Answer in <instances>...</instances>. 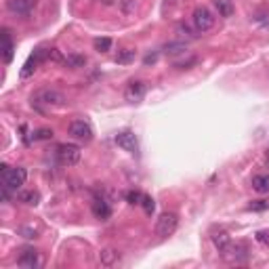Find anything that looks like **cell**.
<instances>
[{"mask_svg":"<svg viewBox=\"0 0 269 269\" xmlns=\"http://www.w3.org/2000/svg\"><path fill=\"white\" fill-rule=\"evenodd\" d=\"M192 23H194L198 34H204L215 25V15H212L206 6H198V9L194 11V15H192Z\"/></svg>","mask_w":269,"mask_h":269,"instance_id":"5","label":"cell"},{"mask_svg":"<svg viewBox=\"0 0 269 269\" xmlns=\"http://www.w3.org/2000/svg\"><path fill=\"white\" fill-rule=\"evenodd\" d=\"M252 189L257 194H267L269 192V175H254L252 177Z\"/></svg>","mask_w":269,"mask_h":269,"instance_id":"16","label":"cell"},{"mask_svg":"<svg viewBox=\"0 0 269 269\" xmlns=\"http://www.w3.org/2000/svg\"><path fill=\"white\" fill-rule=\"evenodd\" d=\"M156 61H158V53H154V55H147V57L143 59V63H145V66H152V63H156Z\"/></svg>","mask_w":269,"mask_h":269,"instance_id":"32","label":"cell"},{"mask_svg":"<svg viewBox=\"0 0 269 269\" xmlns=\"http://www.w3.org/2000/svg\"><path fill=\"white\" fill-rule=\"evenodd\" d=\"M17 200L27 204V206H38V204H40V194L34 192V189H27V192H19Z\"/></svg>","mask_w":269,"mask_h":269,"instance_id":"17","label":"cell"},{"mask_svg":"<svg viewBox=\"0 0 269 269\" xmlns=\"http://www.w3.org/2000/svg\"><path fill=\"white\" fill-rule=\"evenodd\" d=\"M196 63H198V59H196V57H192V59H187V61L177 63L175 67H179V69H189V66H196Z\"/></svg>","mask_w":269,"mask_h":269,"instance_id":"30","label":"cell"},{"mask_svg":"<svg viewBox=\"0 0 269 269\" xmlns=\"http://www.w3.org/2000/svg\"><path fill=\"white\" fill-rule=\"evenodd\" d=\"M141 206H143L145 210V215H152V212L156 210V202L152 200L150 196H143V200H141Z\"/></svg>","mask_w":269,"mask_h":269,"instance_id":"26","label":"cell"},{"mask_svg":"<svg viewBox=\"0 0 269 269\" xmlns=\"http://www.w3.org/2000/svg\"><path fill=\"white\" fill-rule=\"evenodd\" d=\"M45 59H48V48H42V46L36 48V51L27 57V61L23 63V67H21V78H23V80H25V78H30Z\"/></svg>","mask_w":269,"mask_h":269,"instance_id":"6","label":"cell"},{"mask_svg":"<svg viewBox=\"0 0 269 269\" xmlns=\"http://www.w3.org/2000/svg\"><path fill=\"white\" fill-rule=\"evenodd\" d=\"M84 63H87L84 55H67L66 57V66L69 67H84Z\"/></svg>","mask_w":269,"mask_h":269,"instance_id":"24","label":"cell"},{"mask_svg":"<svg viewBox=\"0 0 269 269\" xmlns=\"http://www.w3.org/2000/svg\"><path fill=\"white\" fill-rule=\"evenodd\" d=\"M17 263L23 269H36L40 265V254L36 248H23L19 254V259H17Z\"/></svg>","mask_w":269,"mask_h":269,"instance_id":"12","label":"cell"},{"mask_svg":"<svg viewBox=\"0 0 269 269\" xmlns=\"http://www.w3.org/2000/svg\"><path fill=\"white\" fill-rule=\"evenodd\" d=\"M122 4H124V13H131V9L134 6V0H122Z\"/></svg>","mask_w":269,"mask_h":269,"instance_id":"33","label":"cell"},{"mask_svg":"<svg viewBox=\"0 0 269 269\" xmlns=\"http://www.w3.org/2000/svg\"><path fill=\"white\" fill-rule=\"evenodd\" d=\"M116 145L120 147V150L129 152V154L139 152V141H137V137H134L133 131H120L116 134Z\"/></svg>","mask_w":269,"mask_h":269,"instance_id":"9","label":"cell"},{"mask_svg":"<svg viewBox=\"0 0 269 269\" xmlns=\"http://www.w3.org/2000/svg\"><path fill=\"white\" fill-rule=\"evenodd\" d=\"M145 93H147V82H143V80H133V82H129V87H126L124 97H126V101L137 103V101H141V99L145 97Z\"/></svg>","mask_w":269,"mask_h":269,"instance_id":"11","label":"cell"},{"mask_svg":"<svg viewBox=\"0 0 269 269\" xmlns=\"http://www.w3.org/2000/svg\"><path fill=\"white\" fill-rule=\"evenodd\" d=\"M25 179H27V171L23 166L9 168L6 164H2V187L17 192V189H21V185H25Z\"/></svg>","mask_w":269,"mask_h":269,"instance_id":"2","label":"cell"},{"mask_svg":"<svg viewBox=\"0 0 269 269\" xmlns=\"http://www.w3.org/2000/svg\"><path fill=\"white\" fill-rule=\"evenodd\" d=\"M177 34H179L181 38H185V40H194V38H198V34H194L192 27L185 25V23H181L179 27H177Z\"/></svg>","mask_w":269,"mask_h":269,"instance_id":"25","label":"cell"},{"mask_svg":"<svg viewBox=\"0 0 269 269\" xmlns=\"http://www.w3.org/2000/svg\"><path fill=\"white\" fill-rule=\"evenodd\" d=\"M177 227H179V217H177V212H162L158 217V221H156V233H158L160 238L173 236Z\"/></svg>","mask_w":269,"mask_h":269,"instance_id":"3","label":"cell"},{"mask_svg":"<svg viewBox=\"0 0 269 269\" xmlns=\"http://www.w3.org/2000/svg\"><path fill=\"white\" fill-rule=\"evenodd\" d=\"M95 51L97 53H110L112 51V38H95Z\"/></svg>","mask_w":269,"mask_h":269,"instance_id":"22","label":"cell"},{"mask_svg":"<svg viewBox=\"0 0 269 269\" xmlns=\"http://www.w3.org/2000/svg\"><path fill=\"white\" fill-rule=\"evenodd\" d=\"M210 240H212V244H215L217 248H219V252H221V250L225 248V246H227V244L231 242V238H229V233H227V231H215V233L210 236Z\"/></svg>","mask_w":269,"mask_h":269,"instance_id":"21","label":"cell"},{"mask_svg":"<svg viewBox=\"0 0 269 269\" xmlns=\"http://www.w3.org/2000/svg\"><path fill=\"white\" fill-rule=\"evenodd\" d=\"M134 57H137L134 48H122V51H118V55H116V63L118 66H129V63L134 61Z\"/></svg>","mask_w":269,"mask_h":269,"instance_id":"19","label":"cell"},{"mask_svg":"<svg viewBox=\"0 0 269 269\" xmlns=\"http://www.w3.org/2000/svg\"><path fill=\"white\" fill-rule=\"evenodd\" d=\"M13 51H15V46H13L11 34H9V30H2V53H4V63H11V61H13Z\"/></svg>","mask_w":269,"mask_h":269,"instance_id":"15","label":"cell"},{"mask_svg":"<svg viewBox=\"0 0 269 269\" xmlns=\"http://www.w3.org/2000/svg\"><path fill=\"white\" fill-rule=\"evenodd\" d=\"M93 215L97 219H101V221H108L112 217V206L108 200H103V198H95L93 200Z\"/></svg>","mask_w":269,"mask_h":269,"instance_id":"13","label":"cell"},{"mask_svg":"<svg viewBox=\"0 0 269 269\" xmlns=\"http://www.w3.org/2000/svg\"><path fill=\"white\" fill-rule=\"evenodd\" d=\"M221 252H223V259L229 261V263H242V261L248 259V252H246L244 244H231L229 242Z\"/></svg>","mask_w":269,"mask_h":269,"instance_id":"10","label":"cell"},{"mask_svg":"<svg viewBox=\"0 0 269 269\" xmlns=\"http://www.w3.org/2000/svg\"><path fill=\"white\" fill-rule=\"evenodd\" d=\"M267 206H269V202H265V200H257V202L248 204V210H265Z\"/></svg>","mask_w":269,"mask_h":269,"instance_id":"29","label":"cell"},{"mask_svg":"<svg viewBox=\"0 0 269 269\" xmlns=\"http://www.w3.org/2000/svg\"><path fill=\"white\" fill-rule=\"evenodd\" d=\"M82 158V150H80V145H76V143H61L57 147V160L61 162L63 166H74L78 164Z\"/></svg>","mask_w":269,"mask_h":269,"instance_id":"4","label":"cell"},{"mask_svg":"<svg viewBox=\"0 0 269 269\" xmlns=\"http://www.w3.org/2000/svg\"><path fill=\"white\" fill-rule=\"evenodd\" d=\"M257 242L269 246V233H267V231H259V233H257Z\"/></svg>","mask_w":269,"mask_h":269,"instance_id":"31","label":"cell"},{"mask_svg":"<svg viewBox=\"0 0 269 269\" xmlns=\"http://www.w3.org/2000/svg\"><path fill=\"white\" fill-rule=\"evenodd\" d=\"M112 2H114V0H103V4H112Z\"/></svg>","mask_w":269,"mask_h":269,"instance_id":"34","label":"cell"},{"mask_svg":"<svg viewBox=\"0 0 269 269\" xmlns=\"http://www.w3.org/2000/svg\"><path fill=\"white\" fill-rule=\"evenodd\" d=\"M187 51V45H185V42H168V45H164V46H162V53H164V55H173V57H175V55H183V53H185Z\"/></svg>","mask_w":269,"mask_h":269,"instance_id":"18","label":"cell"},{"mask_svg":"<svg viewBox=\"0 0 269 269\" xmlns=\"http://www.w3.org/2000/svg\"><path fill=\"white\" fill-rule=\"evenodd\" d=\"M126 200H129V204H141L143 194H141V192H129V194H126Z\"/></svg>","mask_w":269,"mask_h":269,"instance_id":"27","label":"cell"},{"mask_svg":"<svg viewBox=\"0 0 269 269\" xmlns=\"http://www.w3.org/2000/svg\"><path fill=\"white\" fill-rule=\"evenodd\" d=\"M66 95L55 89H42L32 97V105L38 110H51V108H63L66 105Z\"/></svg>","mask_w":269,"mask_h":269,"instance_id":"1","label":"cell"},{"mask_svg":"<svg viewBox=\"0 0 269 269\" xmlns=\"http://www.w3.org/2000/svg\"><path fill=\"white\" fill-rule=\"evenodd\" d=\"M19 236L25 240H34V238H38V227H34V225H21Z\"/></svg>","mask_w":269,"mask_h":269,"instance_id":"23","label":"cell"},{"mask_svg":"<svg viewBox=\"0 0 269 269\" xmlns=\"http://www.w3.org/2000/svg\"><path fill=\"white\" fill-rule=\"evenodd\" d=\"M215 9L219 11L221 17H231L233 11H236V6H233L231 0H215Z\"/></svg>","mask_w":269,"mask_h":269,"instance_id":"20","label":"cell"},{"mask_svg":"<svg viewBox=\"0 0 269 269\" xmlns=\"http://www.w3.org/2000/svg\"><path fill=\"white\" fill-rule=\"evenodd\" d=\"M118 261H120V252L114 248H103L99 252V263L103 267H114V265H118Z\"/></svg>","mask_w":269,"mask_h":269,"instance_id":"14","label":"cell"},{"mask_svg":"<svg viewBox=\"0 0 269 269\" xmlns=\"http://www.w3.org/2000/svg\"><path fill=\"white\" fill-rule=\"evenodd\" d=\"M67 133L72 134L76 141H84V143L93 141V129H90V124L84 122V120H74V122H69Z\"/></svg>","mask_w":269,"mask_h":269,"instance_id":"7","label":"cell"},{"mask_svg":"<svg viewBox=\"0 0 269 269\" xmlns=\"http://www.w3.org/2000/svg\"><path fill=\"white\" fill-rule=\"evenodd\" d=\"M36 4H38V0H6V9L13 15H19V17H27L36 9Z\"/></svg>","mask_w":269,"mask_h":269,"instance_id":"8","label":"cell"},{"mask_svg":"<svg viewBox=\"0 0 269 269\" xmlns=\"http://www.w3.org/2000/svg\"><path fill=\"white\" fill-rule=\"evenodd\" d=\"M53 137V131L51 129H40V131H36V134H34V139H51Z\"/></svg>","mask_w":269,"mask_h":269,"instance_id":"28","label":"cell"}]
</instances>
